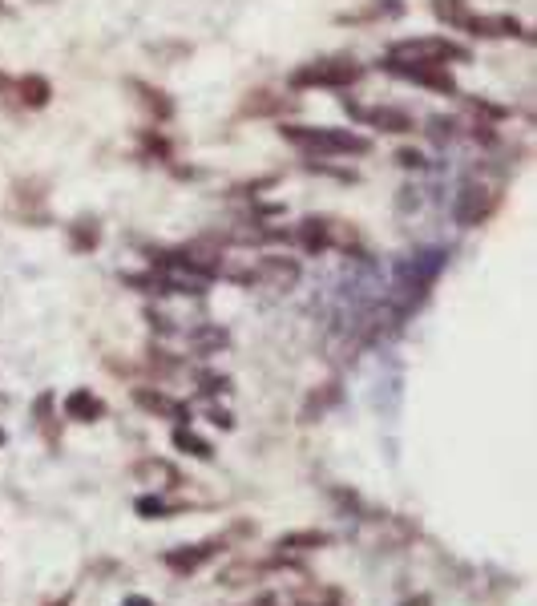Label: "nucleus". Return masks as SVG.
Segmentation results:
<instances>
[{
    "mask_svg": "<svg viewBox=\"0 0 537 606\" xmlns=\"http://www.w3.org/2000/svg\"><path fill=\"white\" fill-rule=\"evenodd\" d=\"M21 93H25V106H45V101H49V85L41 77L21 81Z\"/></svg>",
    "mask_w": 537,
    "mask_h": 606,
    "instance_id": "13",
    "label": "nucleus"
},
{
    "mask_svg": "<svg viewBox=\"0 0 537 606\" xmlns=\"http://www.w3.org/2000/svg\"><path fill=\"white\" fill-rule=\"evenodd\" d=\"M247 606H279V598H275V594H255Z\"/></svg>",
    "mask_w": 537,
    "mask_h": 606,
    "instance_id": "15",
    "label": "nucleus"
},
{
    "mask_svg": "<svg viewBox=\"0 0 537 606\" xmlns=\"http://www.w3.org/2000/svg\"><path fill=\"white\" fill-rule=\"evenodd\" d=\"M65 417H69V421H77V425H93V421H101V417H105V400H101V396H93L89 388H77V392H69V396H65Z\"/></svg>",
    "mask_w": 537,
    "mask_h": 606,
    "instance_id": "7",
    "label": "nucleus"
},
{
    "mask_svg": "<svg viewBox=\"0 0 537 606\" xmlns=\"http://www.w3.org/2000/svg\"><path fill=\"white\" fill-rule=\"evenodd\" d=\"M134 510H138V518H174V514H186V501H170L166 493H142L138 501H134Z\"/></svg>",
    "mask_w": 537,
    "mask_h": 606,
    "instance_id": "9",
    "label": "nucleus"
},
{
    "mask_svg": "<svg viewBox=\"0 0 537 606\" xmlns=\"http://www.w3.org/2000/svg\"><path fill=\"white\" fill-rule=\"evenodd\" d=\"M57 606H69V598H61V602H57Z\"/></svg>",
    "mask_w": 537,
    "mask_h": 606,
    "instance_id": "17",
    "label": "nucleus"
},
{
    "mask_svg": "<svg viewBox=\"0 0 537 606\" xmlns=\"http://www.w3.org/2000/svg\"><path fill=\"white\" fill-rule=\"evenodd\" d=\"M473 29H481L485 37H513V33H521V25L509 21V17H485V21H473Z\"/></svg>",
    "mask_w": 537,
    "mask_h": 606,
    "instance_id": "12",
    "label": "nucleus"
},
{
    "mask_svg": "<svg viewBox=\"0 0 537 606\" xmlns=\"http://www.w3.org/2000/svg\"><path fill=\"white\" fill-rule=\"evenodd\" d=\"M134 400L142 404L146 413H154V417H162V421H178V425H186L190 421V409L182 400H174V396H166V392H158V388H138L134 392Z\"/></svg>",
    "mask_w": 537,
    "mask_h": 606,
    "instance_id": "6",
    "label": "nucleus"
},
{
    "mask_svg": "<svg viewBox=\"0 0 537 606\" xmlns=\"http://www.w3.org/2000/svg\"><path fill=\"white\" fill-rule=\"evenodd\" d=\"M283 134L295 146H303V150H324V154H364L368 150V138L340 134V130H303V126H291Z\"/></svg>",
    "mask_w": 537,
    "mask_h": 606,
    "instance_id": "1",
    "label": "nucleus"
},
{
    "mask_svg": "<svg viewBox=\"0 0 537 606\" xmlns=\"http://www.w3.org/2000/svg\"><path fill=\"white\" fill-rule=\"evenodd\" d=\"M0 445H5V433H0Z\"/></svg>",
    "mask_w": 537,
    "mask_h": 606,
    "instance_id": "18",
    "label": "nucleus"
},
{
    "mask_svg": "<svg viewBox=\"0 0 537 606\" xmlns=\"http://www.w3.org/2000/svg\"><path fill=\"white\" fill-rule=\"evenodd\" d=\"M219 550H227V538L219 534V538H206V542H194V546H174V550H166L162 554V562H166V570H174V574H198L214 554Z\"/></svg>",
    "mask_w": 537,
    "mask_h": 606,
    "instance_id": "2",
    "label": "nucleus"
},
{
    "mask_svg": "<svg viewBox=\"0 0 537 606\" xmlns=\"http://www.w3.org/2000/svg\"><path fill=\"white\" fill-rule=\"evenodd\" d=\"M174 449H182V453H190V457H198V461H214V445L202 441V437H198L194 429H186V425L174 429Z\"/></svg>",
    "mask_w": 537,
    "mask_h": 606,
    "instance_id": "11",
    "label": "nucleus"
},
{
    "mask_svg": "<svg viewBox=\"0 0 537 606\" xmlns=\"http://www.w3.org/2000/svg\"><path fill=\"white\" fill-rule=\"evenodd\" d=\"M400 606H433V598H428V594H416V598H408V602H400Z\"/></svg>",
    "mask_w": 537,
    "mask_h": 606,
    "instance_id": "16",
    "label": "nucleus"
},
{
    "mask_svg": "<svg viewBox=\"0 0 537 606\" xmlns=\"http://www.w3.org/2000/svg\"><path fill=\"white\" fill-rule=\"evenodd\" d=\"M255 279H259V283H267V287L287 291V287L299 279V267H295V263H287V259H267V263H263V271H259Z\"/></svg>",
    "mask_w": 537,
    "mask_h": 606,
    "instance_id": "10",
    "label": "nucleus"
},
{
    "mask_svg": "<svg viewBox=\"0 0 537 606\" xmlns=\"http://www.w3.org/2000/svg\"><path fill=\"white\" fill-rule=\"evenodd\" d=\"M122 606H154V598H146V594H126Z\"/></svg>",
    "mask_w": 537,
    "mask_h": 606,
    "instance_id": "14",
    "label": "nucleus"
},
{
    "mask_svg": "<svg viewBox=\"0 0 537 606\" xmlns=\"http://www.w3.org/2000/svg\"><path fill=\"white\" fill-rule=\"evenodd\" d=\"M319 546H332V534L324 530H287L275 538V550L283 554H307V550H319Z\"/></svg>",
    "mask_w": 537,
    "mask_h": 606,
    "instance_id": "8",
    "label": "nucleus"
},
{
    "mask_svg": "<svg viewBox=\"0 0 537 606\" xmlns=\"http://www.w3.org/2000/svg\"><path fill=\"white\" fill-rule=\"evenodd\" d=\"M134 481L146 485L150 493H170V489L186 485L182 473H178L170 461H162V457H142V461L134 465Z\"/></svg>",
    "mask_w": 537,
    "mask_h": 606,
    "instance_id": "4",
    "label": "nucleus"
},
{
    "mask_svg": "<svg viewBox=\"0 0 537 606\" xmlns=\"http://www.w3.org/2000/svg\"><path fill=\"white\" fill-rule=\"evenodd\" d=\"M449 57H465V49L449 41H404L392 49V65H445Z\"/></svg>",
    "mask_w": 537,
    "mask_h": 606,
    "instance_id": "3",
    "label": "nucleus"
},
{
    "mask_svg": "<svg viewBox=\"0 0 537 606\" xmlns=\"http://www.w3.org/2000/svg\"><path fill=\"white\" fill-rule=\"evenodd\" d=\"M356 77H360V69H356L352 61H319V65L299 69L291 81H295V85H348V81H356Z\"/></svg>",
    "mask_w": 537,
    "mask_h": 606,
    "instance_id": "5",
    "label": "nucleus"
}]
</instances>
